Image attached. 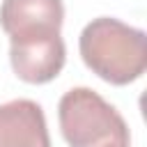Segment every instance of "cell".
<instances>
[{
	"mask_svg": "<svg viewBox=\"0 0 147 147\" xmlns=\"http://www.w3.org/2000/svg\"><path fill=\"white\" fill-rule=\"evenodd\" d=\"M78 51L85 67L110 85H129L147 71V34L113 16L92 18L78 37Z\"/></svg>",
	"mask_w": 147,
	"mask_h": 147,
	"instance_id": "6da1fadb",
	"label": "cell"
},
{
	"mask_svg": "<svg viewBox=\"0 0 147 147\" xmlns=\"http://www.w3.org/2000/svg\"><path fill=\"white\" fill-rule=\"evenodd\" d=\"M57 122L69 147H131L124 117L90 87H71L62 94Z\"/></svg>",
	"mask_w": 147,
	"mask_h": 147,
	"instance_id": "7a4b0ae2",
	"label": "cell"
},
{
	"mask_svg": "<svg viewBox=\"0 0 147 147\" xmlns=\"http://www.w3.org/2000/svg\"><path fill=\"white\" fill-rule=\"evenodd\" d=\"M9 62L14 74L30 85H44L60 76L67 62V46L62 34L9 39Z\"/></svg>",
	"mask_w": 147,
	"mask_h": 147,
	"instance_id": "3957f363",
	"label": "cell"
},
{
	"mask_svg": "<svg viewBox=\"0 0 147 147\" xmlns=\"http://www.w3.org/2000/svg\"><path fill=\"white\" fill-rule=\"evenodd\" d=\"M62 23V0H2L0 5V25L9 39L57 34Z\"/></svg>",
	"mask_w": 147,
	"mask_h": 147,
	"instance_id": "277c9868",
	"label": "cell"
},
{
	"mask_svg": "<svg viewBox=\"0 0 147 147\" xmlns=\"http://www.w3.org/2000/svg\"><path fill=\"white\" fill-rule=\"evenodd\" d=\"M0 147H51L44 108L32 99L0 103Z\"/></svg>",
	"mask_w": 147,
	"mask_h": 147,
	"instance_id": "5b68a950",
	"label": "cell"
}]
</instances>
